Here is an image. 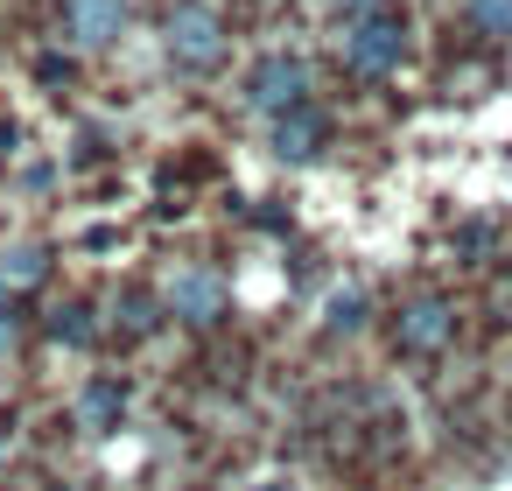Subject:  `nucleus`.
Masks as SVG:
<instances>
[{"label": "nucleus", "instance_id": "1", "mask_svg": "<svg viewBox=\"0 0 512 491\" xmlns=\"http://www.w3.org/2000/svg\"><path fill=\"white\" fill-rule=\"evenodd\" d=\"M337 50H344V64H351L358 78H386V71H400V57H407V8H393V0H372L365 15L344 22Z\"/></svg>", "mask_w": 512, "mask_h": 491}, {"label": "nucleus", "instance_id": "2", "mask_svg": "<svg viewBox=\"0 0 512 491\" xmlns=\"http://www.w3.org/2000/svg\"><path fill=\"white\" fill-rule=\"evenodd\" d=\"M162 50H169L176 71H218L225 64V22H218V8H204V0L176 8L162 22Z\"/></svg>", "mask_w": 512, "mask_h": 491}, {"label": "nucleus", "instance_id": "3", "mask_svg": "<svg viewBox=\"0 0 512 491\" xmlns=\"http://www.w3.org/2000/svg\"><path fill=\"white\" fill-rule=\"evenodd\" d=\"M309 99V64L295 57V50H267L253 71H246V106L253 113H288V106H302Z\"/></svg>", "mask_w": 512, "mask_h": 491}, {"label": "nucleus", "instance_id": "4", "mask_svg": "<svg viewBox=\"0 0 512 491\" xmlns=\"http://www.w3.org/2000/svg\"><path fill=\"white\" fill-rule=\"evenodd\" d=\"M162 302H169V316H183V323H218V316H225V274H218V267H176L169 288H162Z\"/></svg>", "mask_w": 512, "mask_h": 491}, {"label": "nucleus", "instance_id": "5", "mask_svg": "<svg viewBox=\"0 0 512 491\" xmlns=\"http://www.w3.org/2000/svg\"><path fill=\"white\" fill-rule=\"evenodd\" d=\"M449 337H456V309H449L442 295H421V302L400 309V351L428 358V351H442Z\"/></svg>", "mask_w": 512, "mask_h": 491}, {"label": "nucleus", "instance_id": "6", "mask_svg": "<svg viewBox=\"0 0 512 491\" xmlns=\"http://www.w3.org/2000/svg\"><path fill=\"white\" fill-rule=\"evenodd\" d=\"M64 22H71V36L85 50H106L127 29V0H64Z\"/></svg>", "mask_w": 512, "mask_h": 491}, {"label": "nucleus", "instance_id": "7", "mask_svg": "<svg viewBox=\"0 0 512 491\" xmlns=\"http://www.w3.org/2000/svg\"><path fill=\"white\" fill-rule=\"evenodd\" d=\"M274 155L281 162H316L323 155V120L309 113V99L288 106V113H274Z\"/></svg>", "mask_w": 512, "mask_h": 491}, {"label": "nucleus", "instance_id": "8", "mask_svg": "<svg viewBox=\"0 0 512 491\" xmlns=\"http://www.w3.org/2000/svg\"><path fill=\"white\" fill-rule=\"evenodd\" d=\"M78 414H85V428H120V414H127V386L120 379H92L85 386V400H78Z\"/></svg>", "mask_w": 512, "mask_h": 491}, {"label": "nucleus", "instance_id": "9", "mask_svg": "<svg viewBox=\"0 0 512 491\" xmlns=\"http://www.w3.org/2000/svg\"><path fill=\"white\" fill-rule=\"evenodd\" d=\"M43 274H50L43 246H0V288H36Z\"/></svg>", "mask_w": 512, "mask_h": 491}, {"label": "nucleus", "instance_id": "10", "mask_svg": "<svg viewBox=\"0 0 512 491\" xmlns=\"http://www.w3.org/2000/svg\"><path fill=\"white\" fill-rule=\"evenodd\" d=\"M323 323H330V330H344V337H351V330H365V295H358V288H337V295L323 302Z\"/></svg>", "mask_w": 512, "mask_h": 491}, {"label": "nucleus", "instance_id": "11", "mask_svg": "<svg viewBox=\"0 0 512 491\" xmlns=\"http://www.w3.org/2000/svg\"><path fill=\"white\" fill-rule=\"evenodd\" d=\"M470 15L484 36H512V0H470Z\"/></svg>", "mask_w": 512, "mask_h": 491}, {"label": "nucleus", "instance_id": "12", "mask_svg": "<svg viewBox=\"0 0 512 491\" xmlns=\"http://www.w3.org/2000/svg\"><path fill=\"white\" fill-rule=\"evenodd\" d=\"M50 337H57V344H92V323H85V309H57Z\"/></svg>", "mask_w": 512, "mask_h": 491}, {"label": "nucleus", "instance_id": "13", "mask_svg": "<svg viewBox=\"0 0 512 491\" xmlns=\"http://www.w3.org/2000/svg\"><path fill=\"white\" fill-rule=\"evenodd\" d=\"M78 246H85V253H113V246H120V232H113V225H92Z\"/></svg>", "mask_w": 512, "mask_h": 491}, {"label": "nucleus", "instance_id": "14", "mask_svg": "<svg viewBox=\"0 0 512 491\" xmlns=\"http://www.w3.org/2000/svg\"><path fill=\"white\" fill-rule=\"evenodd\" d=\"M8 344H15V316H8V309H0V351H8Z\"/></svg>", "mask_w": 512, "mask_h": 491}, {"label": "nucleus", "instance_id": "15", "mask_svg": "<svg viewBox=\"0 0 512 491\" xmlns=\"http://www.w3.org/2000/svg\"><path fill=\"white\" fill-rule=\"evenodd\" d=\"M246 491H295V484H246Z\"/></svg>", "mask_w": 512, "mask_h": 491}, {"label": "nucleus", "instance_id": "16", "mask_svg": "<svg viewBox=\"0 0 512 491\" xmlns=\"http://www.w3.org/2000/svg\"><path fill=\"white\" fill-rule=\"evenodd\" d=\"M0 463H8V428H0Z\"/></svg>", "mask_w": 512, "mask_h": 491}]
</instances>
